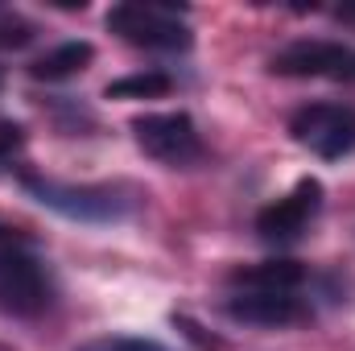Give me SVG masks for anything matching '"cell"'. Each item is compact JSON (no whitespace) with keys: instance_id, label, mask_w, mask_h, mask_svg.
Masks as SVG:
<instances>
[{"instance_id":"cell-8","label":"cell","mask_w":355,"mask_h":351,"mask_svg":"<svg viewBox=\"0 0 355 351\" xmlns=\"http://www.w3.org/2000/svg\"><path fill=\"white\" fill-rule=\"evenodd\" d=\"M232 323H244V327H302L314 318L310 302L302 293H244L236 289L232 298H223L219 306Z\"/></svg>"},{"instance_id":"cell-3","label":"cell","mask_w":355,"mask_h":351,"mask_svg":"<svg viewBox=\"0 0 355 351\" xmlns=\"http://www.w3.org/2000/svg\"><path fill=\"white\" fill-rule=\"evenodd\" d=\"M58 302V281L25 244L0 248V314L4 318H42Z\"/></svg>"},{"instance_id":"cell-17","label":"cell","mask_w":355,"mask_h":351,"mask_svg":"<svg viewBox=\"0 0 355 351\" xmlns=\"http://www.w3.org/2000/svg\"><path fill=\"white\" fill-rule=\"evenodd\" d=\"M335 21H343V25H355V0H352V4H339V8H335Z\"/></svg>"},{"instance_id":"cell-12","label":"cell","mask_w":355,"mask_h":351,"mask_svg":"<svg viewBox=\"0 0 355 351\" xmlns=\"http://www.w3.org/2000/svg\"><path fill=\"white\" fill-rule=\"evenodd\" d=\"M33 37H37V25L25 12L0 4V50H25Z\"/></svg>"},{"instance_id":"cell-13","label":"cell","mask_w":355,"mask_h":351,"mask_svg":"<svg viewBox=\"0 0 355 351\" xmlns=\"http://www.w3.org/2000/svg\"><path fill=\"white\" fill-rule=\"evenodd\" d=\"M75 351H174L166 348L162 339H145V335H99V339H87Z\"/></svg>"},{"instance_id":"cell-7","label":"cell","mask_w":355,"mask_h":351,"mask_svg":"<svg viewBox=\"0 0 355 351\" xmlns=\"http://www.w3.org/2000/svg\"><path fill=\"white\" fill-rule=\"evenodd\" d=\"M347 62H352V46L302 37V42H289L285 50H277L268 58V71L281 79H339L343 83Z\"/></svg>"},{"instance_id":"cell-5","label":"cell","mask_w":355,"mask_h":351,"mask_svg":"<svg viewBox=\"0 0 355 351\" xmlns=\"http://www.w3.org/2000/svg\"><path fill=\"white\" fill-rule=\"evenodd\" d=\"M289 137L322 162H343L355 153V108L306 103L289 116Z\"/></svg>"},{"instance_id":"cell-9","label":"cell","mask_w":355,"mask_h":351,"mask_svg":"<svg viewBox=\"0 0 355 351\" xmlns=\"http://www.w3.org/2000/svg\"><path fill=\"white\" fill-rule=\"evenodd\" d=\"M302 281H306V264L289 261V257L240 264V268L227 273V285L232 289H244V293H297Z\"/></svg>"},{"instance_id":"cell-11","label":"cell","mask_w":355,"mask_h":351,"mask_svg":"<svg viewBox=\"0 0 355 351\" xmlns=\"http://www.w3.org/2000/svg\"><path fill=\"white\" fill-rule=\"evenodd\" d=\"M174 91V79L166 71H137V75H124V79H112L103 95L107 99H162Z\"/></svg>"},{"instance_id":"cell-15","label":"cell","mask_w":355,"mask_h":351,"mask_svg":"<svg viewBox=\"0 0 355 351\" xmlns=\"http://www.w3.org/2000/svg\"><path fill=\"white\" fill-rule=\"evenodd\" d=\"M174 327H182V335H186V339H194V343H198L202 351H219V339H215V335H207V331H202L194 318H186V314H174Z\"/></svg>"},{"instance_id":"cell-4","label":"cell","mask_w":355,"mask_h":351,"mask_svg":"<svg viewBox=\"0 0 355 351\" xmlns=\"http://www.w3.org/2000/svg\"><path fill=\"white\" fill-rule=\"evenodd\" d=\"M132 137L166 170H190L202 162V132L190 112H145L132 120Z\"/></svg>"},{"instance_id":"cell-16","label":"cell","mask_w":355,"mask_h":351,"mask_svg":"<svg viewBox=\"0 0 355 351\" xmlns=\"http://www.w3.org/2000/svg\"><path fill=\"white\" fill-rule=\"evenodd\" d=\"M12 244H29V232H21V228H8V223H0V248H12Z\"/></svg>"},{"instance_id":"cell-18","label":"cell","mask_w":355,"mask_h":351,"mask_svg":"<svg viewBox=\"0 0 355 351\" xmlns=\"http://www.w3.org/2000/svg\"><path fill=\"white\" fill-rule=\"evenodd\" d=\"M0 87H4V67H0Z\"/></svg>"},{"instance_id":"cell-6","label":"cell","mask_w":355,"mask_h":351,"mask_svg":"<svg viewBox=\"0 0 355 351\" xmlns=\"http://www.w3.org/2000/svg\"><path fill=\"white\" fill-rule=\"evenodd\" d=\"M322 211V182L318 178H302L289 194H281V198H272L268 207L257 211V236L265 240V244H293L306 228H310V219Z\"/></svg>"},{"instance_id":"cell-14","label":"cell","mask_w":355,"mask_h":351,"mask_svg":"<svg viewBox=\"0 0 355 351\" xmlns=\"http://www.w3.org/2000/svg\"><path fill=\"white\" fill-rule=\"evenodd\" d=\"M25 141H29L25 124H17V120H0V170H4V166H12V162L21 157Z\"/></svg>"},{"instance_id":"cell-2","label":"cell","mask_w":355,"mask_h":351,"mask_svg":"<svg viewBox=\"0 0 355 351\" xmlns=\"http://www.w3.org/2000/svg\"><path fill=\"white\" fill-rule=\"evenodd\" d=\"M107 29L137 46V50H157V54H186L194 46V33L186 25L182 4H116L107 8Z\"/></svg>"},{"instance_id":"cell-1","label":"cell","mask_w":355,"mask_h":351,"mask_svg":"<svg viewBox=\"0 0 355 351\" xmlns=\"http://www.w3.org/2000/svg\"><path fill=\"white\" fill-rule=\"evenodd\" d=\"M21 186L33 203L75 223H124L145 203L132 182H58L46 174H21Z\"/></svg>"},{"instance_id":"cell-10","label":"cell","mask_w":355,"mask_h":351,"mask_svg":"<svg viewBox=\"0 0 355 351\" xmlns=\"http://www.w3.org/2000/svg\"><path fill=\"white\" fill-rule=\"evenodd\" d=\"M91 62H95V46L91 42H62L46 54H37L29 62V79L37 83H62V79H75L83 75Z\"/></svg>"}]
</instances>
